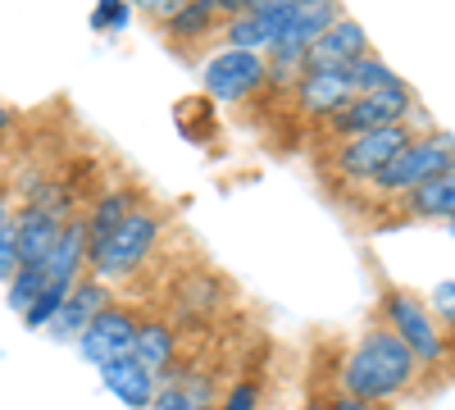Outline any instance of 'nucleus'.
<instances>
[{"instance_id":"nucleus-30","label":"nucleus","mask_w":455,"mask_h":410,"mask_svg":"<svg viewBox=\"0 0 455 410\" xmlns=\"http://www.w3.org/2000/svg\"><path fill=\"white\" fill-rule=\"evenodd\" d=\"M296 410H328V401H323V392H319V388H310L306 397H300V406H296Z\"/></svg>"},{"instance_id":"nucleus-10","label":"nucleus","mask_w":455,"mask_h":410,"mask_svg":"<svg viewBox=\"0 0 455 410\" xmlns=\"http://www.w3.org/2000/svg\"><path fill=\"white\" fill-rule=\"evenodd\" d=\"M109 301H114V287L100 283V278H92V274H83L78 283L68 287L64 306L55 310V319L46 324V333H51L55 342H78L83 333H87V324H92Z\"/></svg>"},{"instance_id":"nucleus-3","label":"nucleus","mask_w":455,"mask_h":410,"mask_svg":"<svg viewBox=\"0 0 455 410\" xmlns=\"http://www.w3.org/2000/svg\"><path fill=\"white\" fill-rule=\"evenodd\" d=\"M451 165H455V137H451L446 128L414 133L401 151L392 156V165L364 188V197H369V205H383V210H387V205H396L401 197H410L419 182L437 178V173L451 169Z\"/></svg>"},{"instance_id":"nucleus-15","label":"nucleus","mask_w":455,"mask_h":410,"mask_svg":"<svg viewBox=\"0 0 455 410\" xmlns=\"http://www.w3.org/2000/svg\"><path fill=\"white\" fill-rule=\"evenodd\" d=\"M341 19V0H306L300 10L287 14L283 23V36H278V46L274 51H296V55H306L310 60V46L319 42V36Z\"/></svg>"},{"instance_id":"nucleus-31","label":"nucleus","mask_w":455,"mask_h":410,"mask_svg":"<svg viewBox=\"0 0 455 410\" xmlns=\"http://www.w3.org/2000/svg\"><path fill=\"white\" fill-rule=\"evenodd\" d=\"M10 210H14V188H10L5 178H0V219H5Z\"/></svg>"},{"instance_id":"nucleus-21","label":"nucleus","mask_w":455,"mask_h":410,"mask_svg":"<svg viewBox=\"0 0 455 410\" xmlns=\"http://www.w3.org/2000/svg\"><path fill=\"white\" fill-rule=\"evenodd\" d=\"M64 296H68V287H42V292H36V301L23 310V328L46 333V324H51V319H55V310L64 306Z\"/></svg>"},{"instance_id":"nucleus-4","label":"nucleus","mask_w":455,"mask_h":410,"mask_svg":"<svg viewBox=\"0 0 455 410\" xmlns=\"http://www.w3.org/2000/svg\"><path fill=\"white\" fill-rule=\"evenodd\" d=\"M378 324H387V328L396 333V338L410 347V356L419 360L424 374H437V369L451 360V342H446V333L437 328V319L428 315V306H424L410 287L387 283L383 292H378Z\"/></svg>"},{"instance_id":"nucleus-5","label":"nucleus","mask_w":455,"mask_h":410,"mask_svg":"<svg viewBox=\"0 0 455 410\" xmlns=\"http://www.w3.org/2000/svg\"><path fill=\"white\" fill-rule=\"evenodd\" d=\"M414 133H428V128H414V124H396V128H373V133H355V137H341L323 151V173L341 178L347 188H369V182L392 165V156L414 137Z\"/></svg>"},{"instance_id":"nucleus-18","label":"nucleus","mask_w":455,"mask_h":410,"mask_svg":"<svg viewBox=\"0 0 455 410\" xmlns=\"http://www.w3.org/2000/svg\"><path fill=\"white\" fill-rule=\"evenodd\" d=\"M141 188H132V182H114V188H100L87 205H83V219H87V237L100 242L109 229H119V223L141 205Z\"/></svg>"},{"instance_id":"nucleus-25","label":"nucleus","mask_w":455,"mask_h":410,"mask_svg":"<svg viewBox=\"0 0 455 410\" xmlns=\"http://www.w3.org/2000/svg\"><path fill=\"white\" fill-rule=\"evenodd\" d=\"M428 315L437 319L442 333H455V278H446V283L433 287V296H428Z\"/></svg>"},{"instance_id":"nucleus-1","label":"nucleus","mask_w":455,"mask_h":410,"mask_svg":"<svg viewBox=\"0 0 455 410\" xmlns=\"http://www.w3.org/2000/svg\"><path fill=\"white\" fill-rule=\"evenodd\" d=\"M419 379H424V369H419V360L410 356V347L396 338L387 324H369L360 338L347 347V356H341L332 388L351 392L360 401H373V406H392L405 392L419 388Z\"/></svg>"},{"instance_id":"nucleus-13","label":"nucleus","mask_w":455,"mask_h":410,"mask_svg":"<svg viewBox=\"0 0 455 410\" xmlns=\"http://www.w3.org/2000/svg\"><path fill=\"white\" fill-rule=\"evenodd\" d=\"M387 210L396 214V223H451L455 219V165L442 169L437 178L419 182L410 197H401Z\"/></svg>"},{"instance_id":"nucleus-34","label":"nucleus","mask_w":455,"mask_h":410,"mask_svg":"<svg viewBox=\"0 0 455 410\" xmlns=\"http://www.w3.org/2000/svg\"><path fill=\"white\" fill-rule=\"evenodd\" d=\"M210 410H214V406H210Z\"/></svg>"},{"instance_id":"nucleus-16","label":"nucleus","mask_w":455,"mask_h":410,"mask_svg":"<svg viewBox=\"0 0 455 410\" xmlns=\"http://www.w3.org/2000/svg\"><path fill=\"white\" fill-rule=\"evenodd\" d=\"M214 401H219L214 383L192 360H182L173 374L160 379V392H156V401H150V410H210Z\"/></svg>"},{"instance_id":"nucleus-22","label":"nucleus","mask_w":455,"mask_h":410,"mask_svg":"<svg viewBox=\"0 0 455 410\" xmlns=\"http://www.w3.org/2000/svg\"><path fill=\"white\" fill-rule=\"evenodd\" d=\"M214 410H259V379H251V374L233 379V383L219 392Z\"/></svg>"},{"instance_id":"nucleus-17","label":"nucleus","mask_w":455,"mask_h":410,"mask_svg":"<svg viewBox=\"0 0 455 410\" xmlns=\"http://www.w3.org/2000/svg\"><path fill=\"white\" fill-rule=\"evenodd\" d=\"M373 46H369V32L355 23V19H347L341 14L319 42L310 46V64H323V68H351L360 55H369Z\"/></svg>"},{"instance_id":"nucleus-9","label":"nucleus","mask_w":455,"mask_h":410,"mask_svg":"<svg viewBox=\"0 0 455 410\" xmlns=\"http://www.w3.org/2000/svg\"><path fill=\"white\" fill-rule=\"evenodd\" d=\"M137 324H141V310L137 306H128V301H114L87 324V333L73 347H78V356L87 360V365H109V360H124V356H132V342H137Z\"/></svg>"},{"instance_id":"nucleus-20","label":"nucleus","mask_w":455,"mask_h":410,"mask_svg":"<svg viewBox=\"0 0 455 410\" xmlns=\"http://www.w3.org/2000/svg\"><path fill=\"white\" fill-rule=\"evenodd\" d=\"M396 83H405L401 73L378 55V51H369V55H360L355 64H351V87H355V96H364V92H383V87H396Z\"/></svg>"},{"instance_id":"nucleus-24","label":"nucleus","mask_w":455,"mask_h":410,"mask_svg":"<svg viewBox=\"0 0 455 410\" xmlns=\"http://www.w3.org/2000/svg\"><path fill=\"white\" fill-rule=\"evenodd\" d=\"M132 23V5L128 0H100V5L92 10V28L96 32H124Z\"/></svg>"},{"instance_id":"nucleus-32","label":"nucleus","mask_w":455,"mask_h":410,"mask_svg":"<svg viewBox=\"0 0 455 410\" xmlns=\"http://www.w3.org/2000/svg\"><path fill=\"white\" fill-rule=\"evenodd\" d=\"M10 128H14V109H10L5 100H0V137H5Z\"/></svg>"},{"instance_id":"nucleus-7","label":"nucleus","mask_w":455,"mask_h":410,"mask_svg":"<svg viewBox=\"0 0 455 410\" xmlns=\"http://www.w3.org/2000/svg\"><path fill=\"white\" fill-rule=\"evenodd\" d=\"M201 87L219 105H246L259 92H269V64H264V55H255V51L219 46L201 64Z\"/></svg>"},{"instance_id":"nucleus-33","label":"nucleus","mask_w":455,"mask_h":410,"mask_svg":"<svg viewBox=\"0 0 455 410\" xmlns=\"http://www.w3.org/2000/svg\"><path fill=\"white\" fill-rule=\"evenodd\" d=\"M446 229H451V237H455V219H451V223H446Z\"/></svg>"},{"instance_id":"nucleus-8","label":"nucleus","mask_w":455,"mask_h":410,"mask_svg":"<svg viewBox=\"0 0 455 410\" xmlns=\"http://www.w3.org/2000/svg\"><path fill=\"white\" fill-rule=\"evenodd\" d=\"M351 96H355V87H351V68H323V64H310V68L291 83L287 105H291L310 128H323V124L337 115V109H347Z\"/></svg>"},{"instance_id":"nucleus-14","label":"nucleus","mask_w":455,"mask_h":410,"mask_svg":"<svg viewBox=\"0 0 455 410\" xmlns=\"http://www.w3.org/2000/svg\"><path fill=\"white\" fill-rule=\"evenodd\" d=\"M14 214H19V269L46 265L68 219L46 205H19V201H14Z\"/></svg>"},{"instance_id":"nucleus-11","label":"nucleus","mask_w":455,"mask_h":410,"mask_svg":"<svg viewBox=\"0 0 455 410\" xmlns=\"http://www.w3.org/2000/svg\"><path fill=\"white\" fill-rule=\"evenodd\" d=\"M132 360H141L156 379L173 374L182 365V328L173 324V315L164 310H141V324H137V342H132Z\"/></svg>"},{"instance_id":"nucleus-19","label":"nucleus","mask_w":455,"mask_h":410,"mask_svg":"<svg viewBox=\"0 0 455 410\" xmlns=\"http://www.w3.org/2000/svg\"><path fill=\"white\" fill-rule=\"evenodd\" d=\"M100 379H105V388L119 397L128 410H150V401H156V392H160V379L150 374L141 360H132V356L100 365Z\"/></svg>"},{"instance_id":"nucleus-12","label":"nucleus","mask_w":455,"mask_h":410,"mask_svg":"<svg viewBox=\"0 0 455 410\" xmlns=\"http://www.w3.org/2000/svg\"><path fill=\"white\" fill-rule=\"evenodd\" d=\"M219 23H223V14H219L214 0H182L169 19H160V36H164L178 55H192V51H201L205 42H214Z\"/></svg>"},{"instance_id":"nucleus-29","label":"nucleus","mask_w":455,"mask_h":410,"mask_svg":"<svg viewBox=\"0 0 455 410\" xmlns=\"http://www.w3.org/2000/svg\"><path fill=\"white\" fill-rule=\"evenodd\" d=\"M214 5H219V14H223V19H233V14H246V10L255 5V0H214Z\"/></svg>"},{"instance_id":"nucleus-6","label":"nucleus","mask_w":455,"mask_h":410,"mask_svg":"<svg viewBox=\"0 0 455 410\" xmlns=\"http://www.w3.org/2000/svg\"><path fill=\"white\" fill-rule=\"evenodd\" d=\"M396 124H414V128H433L428 115L414 100L410 83H396V87H383V92H364V96H351L347 109L319 128L323 141H341V137H355V133H373V128H396Z\"/></svg>"},{"instance_id":"nucleus-2","label":"nucleus","mask_w":455,"mask_h":410,"mask_svg":"<svg viewBox=\"0 0 455 410\" xmlns=\"http://www.w3.org/2000/svg\"><path fill=\"white\" fill-rule=\"evenodd\" d=\"M164 229H169V210L141 201V205L119 223V229H109L100 242H92V251H87V274L100 278V283H109V287L132 283V278L150 265V260H156Z\"/></svg>"},{"instance_id":"nucleus-28","label":"nucleus","mask_w":455,"mask_h":410,"mask_svg":"<svg viewBox=\"0 0 455 410\" xmlns=\"http://www.w3.org/2000/svg\"><path fill=\"white\" fill-rule=\"evenodd\" d=\"M306 0H255L251 10H259V14H278V19H287L291 10H300Z\"/></svg>"},{"instance_id":"nucleus-27","label":"nucleus","mask_w":455,"mask_h":410,"mask_svg":"<svg viewBox=\"0 0 455 410\" xmlns=\"http://www.w3.org/2000/svg\"><path fill=\"white\" fill-rule=\"evenodd\" d=\"M128 5H132V10H146L150 19L160 23V19H169V14H173V10L182 5V0H128Z\"/></svg>"},{"instance_id":"nucleus-26","label":"nucleus","mask_w":455,"mask_h":410,"mask_svg":"<svg viewBox=\"0 0 455 410\" xmlns=\"http://www.w3.org/2000/svg\"><path fill=\"white\" fill-rule=\"evenodd\" d=\"M323 401L328 410H387V406H373V401H360L351 392H341V388H323Z\"/></svg>"},{"instance_id":"nucleus-23","label":"nucleus","mask_w":455,"mask_h":410,"mask_svg":"<svg viewBox=\"0 0 455 410\" xmlns=\"http://www.w3.org/2000/svg\"><path fill=\"white\" fill-rule=\"evenodd\" d=\"M19 274V214L10 210L0 219V283H10Z\"/></svg>"}]
</instances>
